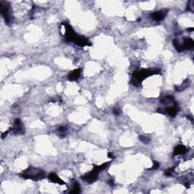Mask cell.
<instances>
[{"label": "cell", "mask_w": 194, "mask_h": 194, "mask_svg": "<svg viewBox=\"0 0 194 194\" xmlns=\"http://www.w3.org/2000/svg\"><path fill=\"white\" fill-rule=\"evenodd\" d=\"M159 70L155 69V70H150V69H141L137 70V71H134L133 74V78H132V81H133V84L136 87H139L141 84L142 81L144 79L147 78V77H150L154 74H157L159 73Z\"/></svg>", "instance_id": "6da1fadb"}, {"label": "cell", "mask_w": 194, "mask_h": 194, "mask_svg": "<svg viewBox=\"0 0 194 194\" xmlns=\"http://www.w3.org/2000/svg\"><path fill=\"white\" fill-rule=\"evenodd\" d=\"M46 176V173L43 170L39 168L30 167L21 174V177L24 179H30L33 181H39L42 180Z\"/></svg>", "instance_id": "7a4b0ae2"}, {"label": "cell", "mask_w": 194, "mask_h": 194, "mask_svg": "<svg viewBox=\"0 0 194 194\" xmlns=\"http://www.w3.org/2000/svg\"><path fill=\"white\" fill-rule=\"evenodd\" d=\"M65 29V33H64V37L66 40L68 42H75L77 38L78 37L77 33L74 32L71 26L68 24H63Z\"/></svg>", "instance_id": "3957f363"}, {"label": "cell", "mask_w": 194, "mask_h": 194, "mask_svg": "<svg viewBox=\"0 0 194 194\" xmlns=\"http://www.w3.org/2000/svg\"><path fill=\"white\" fill-rule=\"evenodd\" d=\"M0 5H1V14H2V17H3L4 19H5V22H6L8 24H9L11 23V21H12L9 5L7 4L6 2H1Z\"/></svg>", "instance_id": "277c9868"}, {"label": "cell", "mask_w": 194, "mask_h": 194, "mask_svg": "<svg viewBox=\"0 0 194 194\" xmlns=\"http://www.w3.org/2000/svg\"><path fill=\"white\" fill-rule=\"evenodd\" d=\"M12 132L15 134H24V127L21 121L19 118H16L15 120L13 127H12Z\"/></svg>", "instance_id": "5b68a950"}, {"label": "cell", "mask_w": 194, "mask_h": 194, "mask_svg": "<svg viewBox=\"0 0 194 194\" xmlns=\"http://www.w3.org/2000/svg\"><path fill=\"white\" fill-rule=\"evenodd\" d=\"M164 110V109H163ZM178 112H179V107H178L177 102H174V105L172 106H169L167 107L166 109L164 110V114H167V115H170L171 117H174L175 115H178Z\"/></svg>", "instance_id": "8992f818"}, {"label": "cell", "mask_w": 194, "mask_h": 194, "mask_svg": "<svg viewBox=\"0 0 194 194\" xmlns=\"http://www.w3.org/2000/svg\"><path fill=\"white\" fill-rule=\"evenodd\" d=\"M98 174H99L98 173L95 172L94 171H92L90 172L84 174L81 178L84 181H86L88 183H90V184H91V183H93L94 181H96L97 178H98Z\"/></svg>", "instance_id": "52a82bcc"}, {"label": "cell", "mask_w": 194, "mask_h": 194, "mask_svg": "<svg viewBox=\"0 0 194 194\" xmlns=\"http://www.w3.org/2000/svg\"><path fill=\"white\" fill-rule=\"evenodd\" d=\"M167 14H168V10H161L158 11V12H155L154 13L152 14L151 16L153 20L156 21H160L165 18Z\"/></svg>", "instance_id": "ba28073f"}, {"label": "cell", "mask_w": 194, "mask_h": 194, "mask_svg": "<svg viewBox=\"0 0 194 194\" xmlns=\"http://www.w3.org/2000/svg\"><path fill=\"white\" fill-rule=\"evenodd\" d=\"M81 74H82V69L81 68H77V69L74 70L68 75V79L71 81H77L81 77Z\"/></svg>", "instance_id": "9c48e42d"}, {"label": "cell", "mask_w": 194, "mask_h": 194, "mask_svg": "<svg viewBox=\"0 0 194 194\" xmlns=\"http://www.w3.org/2000/svg\"><path fill=\"white\" fill-rule=\"evenodd\" d=\"M77 46H91V43L88 40V39L84 36H79L77 38L76 41L74 42Z\"/></svg>", "instance_id": "30bf717a"}, {"label": "cell", "mask_w": 194, "mask_h": 194, "mask_svg": "<svg viewBox=\"0 0 194 194\" xmlns=\"http://www.w3.org/2000/svg\"><path fill=\"white\" fill-rule=\"evenodd\" d=\"M184 50H191L194 46V42L190 38H185L184 39L183 43H181Z\"/></svg>", "instance_id": "8fae6325"}, {"label": "cell", "mask_w": 194, "mask_h": 194, "mask_svg": "<svg viewBox=\"0 0 194 194\" xmlns=\"http://www.w3.org/2000/svg\"><path fill=\"white\" fill-rule=\"evenodd\" d=\"M49 179L50 180V181L53 183H55V184H61V185H64L65 184V183L61 179V178H58L57 174H55V173H50L49 174Z\"/></svg>", "instance_id": "7c38bea8"}, {"label": "cell", "mask_w": 194, "mask_h": 194, "mask_svg": "<svg viewBox=\"0 0 194 194\" xmlns=\"http://www.w3.org/2000/svg\"><path fill=\"white\" fill-rule=\"evenodd\" d=\"M187 152V148L184 145H178L175 147L174 151V155H183Z\"/></svg>", "instance_id": "4fadbf2b"}, {"label": "cell", "mask_w": 194, "mask_h": 194, "mask_svg": "<svg viewBox=\"0 0 194 194\" xmlns=\"http://www.w3.org/2000/svg\"><path fill=\"white\" fill-rule=\"evenodd\" d=\"M109 162L104 163V164H100V165H95V166H94V168H93V171H94L95 172L99 174V173H100L101 171H104V170H105V168H107V167L109 166Z\"/></svg>", "instance_id": "5bb4252c"}, {"label": "cell", "mask_w": 194, "mask_h": 194, "mask_svg": "<svg viewBox=\"0 0 194 194\" xmlns=\"http://www.w3.org/2000/svg\"><path fill=\"white\" fill-rule=\"evenodd\" d=\"M174 102V96H167L163 97L161 100V103L164 104V105H166V104L170 103V102Z\"/></svg>", "instance_id": "9a60e30c"}, {"label": "cell", "mask_w": 194, "mask_h": 194, "mask_svg": "<svg viewBox=\"0 0 194 194\" xmlns=\"http://www.w3.org/2000/svg\"><path fill=\"white\" fill-rule=\"evenodd\" d=\"M67 127H64V126H60L58 128L57 131H58V133L59 134L60 137H65V135L67 134Z\"/></svg>", "instance_id": "2e32d148"}, {"label": "cell", "mask_w": 194, "mask_h": 194, "mask_svg": "<svg viewBox=\"0 0 194 194\" xmlns=\"http://www.w3.org/2000/svg\"><path fill=\"white\" fill-rule=\"evenodd\" d=\"M81 192V187H80V184L77 182L74 183V185L73 187L72 190L71 191V193H79Z\"/></svg>", "instance_id": "e0dca14e"}, {"label": "cell", "mask_w": 194, "mask_h": 194, "mask_svg": "<svg viewBox=\"0 0 194 194\" xmlns=\"http://www.w3.org/2000/svg\"><path fill=\"white\" fill-rule=\"evenodd\" d=\"M139 139H140V141H142L143 143H145V144H148L150 142V138L146 137V136H143V135H140V137H139Z\"/></svg>", "instance_id": "ac0fdd59"}, {"label": "cell", "mask_w": 194, "mask_h": 194, "mask_svg": "<svg viewBox=\"0 0 194 194\" xmlns=\"http://www.w3.org/2000/svg\"><path fill=\"white\" fill-rule=\"evenodd\" d=\"M158 167H159V163L158 161H154L153 162V165L151 168V170H156L158 169Z\"/></svg>", "instance_id": "d6986e66"}, {"label": "cell", "mask_w": 194, "mask_h": 194, "mask_svg": "<svg viewBox=\"0 0 194 194\" xmlns=\"http://www.w3.org/2000/svg\"><path fill=\"white\" fill-rule=\"evenodd\" d=\"M174 171V168H169V169L167 170L166 171H165V173H164V174L166 175V176H171V173H172V171Z\"/></svg>", "instance_id": "ffe728a7"}, {"label": "cell", "mask_w": 194, "mask_h": 194, "mask_svg": "<svg viewBox=\"0 0 194 194\" xmlns=\"http://www.w3.org/2000/svg\"><path fill=\"white\" fill-rule=\"evenodd\" d=\"M113 113L116 115H119L121 113V109H114Z\"/></svg>", "instance_id": "44dd1931"}, {"label": "cell", "mask_w": 194, "mask_h": 194, "mask_svg": "<svg viewBox=\"0 0 194 194\" xmlns=\"http://www.w3.org/2000/svg\"><path fill=\"white\" fill-rule=\"evenodd\" d=\"M109 185H111V186H114V185H115V183H114V181H112V180H109Z\"/></svg>", "instance_id": "7402d4cb"}, {"label": "cell", "mask_w": 194, "mask_h": 194, "mask_svg": "<svg viewBox=\"0 0 194 194\" xmlns=\"http://www.w3.org/2000/svg\"><path fill=\"white\" fill-rule=\"evenodd\" d=\"M108 157H109V158H115V157H114L113 155H112L111 153H109V154H108Z\"/></svg>", "instance_id": "603a6c76"}, {"label": "cell", "mask_w": 194, "mask_h": 194, "mask_svg": "<svg viewBox=\"0 0 194 194\" xmlns=\"http://www.w3.org/2000/svg\"><path fill=\"white\" fill-rule=\"evenodd\" d=\"M8 131L5 132V133H4L2 135V139L5 138V136H7V134H8Z\"/></svg>", "instance_id": "cb8c5ba5"}, {"label": "cell", "mask_w": 194, "mask_h": 194, "mask_svg": "<svg viewBox=\"0 0 194 194\" xmlns=\"http://www.w3.org/2000/svg\"><path fill=\"white\" fill-rule=\"evenodd\" d=\"M188 30H189V31H193V28H189V29H188Z\"/></svg>", "instance_id": "d4e9b609"}]
</instances>
